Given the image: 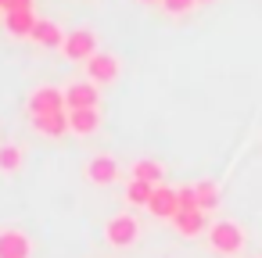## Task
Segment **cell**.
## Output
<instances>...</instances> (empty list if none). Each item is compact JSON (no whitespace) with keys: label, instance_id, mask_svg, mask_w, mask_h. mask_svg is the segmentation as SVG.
<instances>
[{"label":"cell","instance_id":"obj_16","mask_svg":"<svg viewBox=\"0 0 262 258\" xmlns=\"http://www.w3.org/2000/svg\"><path fill=\"white\" fill-rule=\"evenodd\" d=\"M22 161H26L22 144H0V172L4 176H15L22 169Z\"/></svg>","mask_w":262,"mask_h":258},{"label":"cell","instance_id":"obj_9","mask_svg":"<svg viewBox=\"0 0 262 258\" xmlns=\"http://www.w3.org/2000/svg\"><path fill=\"white\" fill-rule=\"evenodd\" d=\"M147 212H151L155 219H176V212H180V197H176V190L158 183L155 194H151V201H147Z\"/></svg>","mask_w":262,"mask_h":258},{"label":"cell","instance_id":"obj_22","mask_svg":"<svg viewBox=\"0 0 262 258\" xmlns=\"http://www.w3.org/2000/svg\"><path fill=\"white\" fill-rule=\"evenodd\" d=\"M140 4H162V0H140Z\"/></svg>","mask_w":262,"mask_h":258},{"label":"cell","instance_id":"obj_24","mask_svg":"<svg viewBox=\"0 0 262 258\" xmlns=\"http://www.w3.org/2000/svg\"><path fill=\"white\" fill-rule=\"evenodd\" d=\"M198 4H208V0H198Z\"/></svg>","mask_w":262,"mask_h":258},{"label":"cell","instance_id":"obj_10","mask_svg":"<svg viewBox=\"0 0 262 258\" xmlns=\"http://www.w3.org/2000/svg\"><path fill=\"white\" fill-rule=\"evenodd\" d=\"M172 226H176V233L180 237H198V233H208V212H201V208H190V212H176V219H172Z\"/></svg>","mask_w":262,"mask_h":258},{"label":"cell","instance_id":"obj_7","mask_svg":"<svg viewBox=\"0 0 262 258\" xmlns=\"http://www.w3.org/2000/svg\"><path fill=\"white\" fill-rule=\"evenodd\" d=\"M0 258H33V240L18 226L0 229Z\"/></svg>","mask_w":262,"mask_h":258},{"label":"cell","instance_id":"obj_20","mask_svg":"<svg viewBox=\"0 0 262 258\" xmlns=\"http://www.w3.org/2000/svg\"><path fill=\"white\" fill-rule=\"evenodd\" d=\"M176 197H180V212H190V208H198L194 186H180V190H176Z\"/></svg>","mask_w":262,"mask_h":258},{"label":"cell","instance_id":"obj_12","mask_svg":"<svg viewBox=\"0 0 262 258\" xmlns=\"http://www.w3.org/2000/svg\"><path fill=\"white\" fill-rule=\"evenodd\" d=\"M33 26H36L33 8H22V11H4V29H8L15 40H29V36H33Z\"/></svg>","mask_w":262,"mask_h":258},{"label":"cell","instance_id":"obj_8","mask_svg":"<svg viewBox=\"0 0 262 258\" xmlns=\"http://www.w3.org/2000/svg\"><path fill=\"white\" fill-rule=\"evenodd\" d=\"M122 72V61L112 54V51H97L90 61H86V79L90 83H115Z\"/></svg>","mask_w":262,"mask_h":258},{"label":"cell","instance_id":"obj_4","mask_svg":"<svg viewBox=\"0 0 262 258\" xmlns=\"http://www.w3.org/2000/svg\"><path fill=\"white\" fill-rule=\"evenodd\" d=\"M26 111L29 115H51V111H69L65 108V90L61 86H51V83H40L29 101H26Z\"/></svg>","mask_w":262,"mask_h":258},{"label":"cell","instance_id":"obj_3","mask_svg":"<svg viewBox=\"0 0 262 258\" xmlns=\"http://www.w3.org/2000/svg\"><path fill=\"white\" fill-rule=\"evenodd\" d=\"M104 240L112 247H133L140 240V222L129 215V212H119L104 222Z\"/></svg>","mask_w":262,"mask_h":258},{"label":"cell","instance_id":"obj_14","mask_svg":"<svg viewBox=\"0 0 262 258\" xmlns=\"http://www.w3.org/2000/svg\"><path fill=\"white\" fill-rule=\"evenodd\" d=\"M29 40L40 43V47H61V43H65V29H61L58 22H51V18H36Z\"/></svg>","mask_w":262,"mask_h":258},{"label":"cell","instance_id":"obj_11","mask_svg":"<svg viewBox=\"0 0 262 258\" xmlns=\"http://www.w3.org/2000/svg\"><path fill=\"white\" fill-rule=\"evenodd\" d=\"M29 122H33V129L40 133V136H65L69 133V111H51V115H29Z\"/></svg>","mask_w":262,"mask_h":258},{"label":"cell","instance_id":"obj_13","mask_svg":"<svg viewBox=\"0 0 262 258\" xmlns=\"http://www.w3.org/2000/svg\"><path fill=\"white\" fill-rule=\"evenodd\" d=\"M97 129H101V111H97V108L69 111V133H76V136H94Z\"/></svg>","mask_w":262,"mask_h":258},{"label":"cell","instance_id":"obj_1","mask_svg":"<svg viewBox=\"0 0 262 258\" xmlns=\"http://www.w3.org/2000/svg\"><path fill=\"white\" fill-rule=\"evenodd\" d=\"M208 244L215 254H241L244 251V226L233 219H219L208 226Z\"/></svg>","mask_w":262,"mask_h":258},{"label":"cell","instance_id":"obj_21","mask_svg":"<svg viewBox=\"0 0 262 258\" xmlns=\"http://www.w3.org/2000/svg\"><path fill=\"white\" fill-rule=\"evenodd\" d=\"M22 8H33V0H8L4 11H22Z\"/></svg>","mask_w":262,"mask_h":258},{"label":"cell","instance_id":"obj_15","mask_svg":"<svg viewBox=\"0 0 262 258\" xmlns=\"http://www.w3.org/2000/svg\"><path fill=\"white\" fill-rule=\"evenodd\" d=\"M162 176H165V165H162V161H155V158H137V161L129 165V179H140V183L158 186V183H162Z\"/></svg>","mask_w":262,"mask_h":258},{"label":"cell","instance_id":"obj_23","mask_svg":"<svg viewBox=\"0 0 262 258\" xmlns=\"http://www.w3.org/2000/svg\"><path fill=\"white\" fill-rule=\"evenodd\" d=\"M4 4H8V0H0V8H4Z\"/></svg>","mask_w":262,"mask_h":258},{"label":"cell","instance_id":"obj_2","mask_svg":"<svg viewBox=\"0 0 262 258\" xmlns=\"http://www.w3.org/2000/svg\"><path fill=\"white\" fill-rule=\"evenodd\" d=\"M101 47H97V29H90V26H79V29H69L65 33V43H61V54L69 58V61H90L94 54H97Z\"/></svg>","mask_w":262,"mask_h":258},{"label":"cell","instance_id":"obj_17","mask_svg":"<svg viewBox=\"0 0 262 258\" xmlns=\"http://www.w3.org/2000/svg\"><path fill=\"white\" fill-rule=\"evenodd\" d=\"M151 194H155V186H151V183H140V179H129L126 190H122V197H126L129 208H147Z\"/></svg>","mask_w":262,"mask_h":258},{"label":"cell","instance_id":"obj_18","mask_svg":"<svg viewBox=\"0 0 262 258\" xmlns=\"http://www.w3.org/2000/svg\"><path fill=\"white\" fill-rule=\"evenodd\" d=\"M194 197H198V208H201V212H215V208H219V186H215L212 179L194 183Z\"/></svg>","mask_w":262,"mask_h":258},{"label":"cell","instance_id":"obj_6","mask_svg":"<svg viewBox=\"0 0 262 258\" xmlns=\"http://www.w3.org/2000/svg\"><path fill=\"white\" fill-rule=\"evenodd\" d=\"M83 176H86L94 186H112V183H119L122 165H119L112 154H94V158L83 165Z\"/></svg>","mask_w":262,"mask_h":258},{"label":"cell","instance_id":"obj_19","mask_svg":"<svg viewBox=\"0 0 262 258\" xmlns=\"http://www.w3.org/2000/svg\"><path fill=\"white\" fill-rule=\"evenodd\" d=\"M194 4L198 0H162V8L169 15H187V11H194Z\"/></svg>","mask_w":262,"mask_h":258},{"label":"cell","instance_id":"obj_5","mask_svg":"<svg viewBox=\"0 0 262 258\" xmlns=\"http://www.w3.org/2000/svg\"><path fill=\"white\" fill-rule=\"evenodd\" d=\"M61 90H65V108H69V111L97 108V104H101V90H97V83H90V79H72V83H65Z\"/></svg>","mask_w":262,"mask_h":258}]
</instances>
